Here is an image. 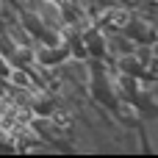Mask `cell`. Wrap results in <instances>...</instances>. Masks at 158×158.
I'll use <instances>...</instances> for the list:
<instances>
[{
	"mask_svg": "<svg viewBox=\"0 0 158 158\" xmlns=\"http://www.w3.org/2000/svg\"><path fill=\"white\" fill-rule=\"evenodd\" d=\"M56 122H58V125H69V117H67L64 111H58V114H56Z\"/></svg>",
	"mask_w": 158,
	"mask_h": 158,
	"instance_id": "6da1fadb",
	"label": "cell"
}]
</instances>
